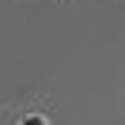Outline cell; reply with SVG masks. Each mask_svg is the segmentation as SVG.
<instances>
[{"instance_id":"cell-1","label":"cell","mask_w":125,"mask_h":125,"mask_svg":"<svg viewBox=\"0 0 125 125\" xmlns=\"http://www.w3.org/2000/svg\"><path fill=\"white\" fill-rule=\"evenodd\" d=\"M11 125H53V117L34 106V110H19V114L11 117Z\"/></svg>"}]
</instances>
